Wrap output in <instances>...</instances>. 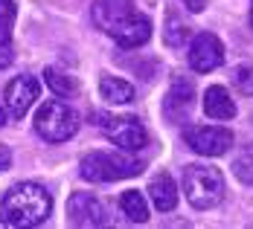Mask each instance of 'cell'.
Here are the masks:
<instances>
[{
    "label": "cell",
    "mask_w": 253,
    "mask_h": 229,
    "mask_svg": "<svg viewBox=\"0 0 253 229\" xmlns=\"http://www.w3.org/2000/svg\"><path fill=\"white\" fill-rule=\"evenodd\" d=\"M44 81H47V87H50L55 96H73V93H79L76 78L61 73V70H55V67H47L44 70Z\"/></svg>",
    "instance_id": "cell-17"
},
{
    "label": "cell",
    "mask_w": 253,
    "mask_h": 229,
    "mask_svg": "<svg viewBox=\"0 0 253 229\" xmlns=\"http://www.w3.org/2000/svg\"><path fill=\"white\" fill-rule=\"evenodd\" d=\"M233 81H236V90L239 93L253 96V64H239L236 73H233Z\"/></svg>",
    "instance_id": "cell-20"
},
{
    "label": "cell",
    "mask_w": 253,
    "mask_h": 229,
    "mask_svg": "<svg viewBox=\"0 0 253 229\" xmlns=\"http://www.w3.org/2000/svg\"><path fill=\"white\" fill-rule=\"evenodd\" d=\"M166 47H183L186 41H189V26L183 24V18L177 15V12H169L166 15Z\"/></svg>",
    "instance_id": "cell-18"
},
{
    "label": "cell",
    "mask_w": 253,
    "mask_h": 229,
    "mask_svg": "<svg viewBox=\"0 0 253 229\" xmlns=\"http://www.w3.org/2000/svg\"><path fill=\"white\" fill-rule=\"evenodd\" d=\"M180 3H183L189 12H195V15H198V12H204V6H207V0H180Z\"/></svg>",
    "instance_id": "cell-22"
},
{
    "label": "cell",
    "mask_w": 253,
    "mask_h": 229,
    "mask_svg": "<svg viewBox=\"0 0 253 229\" xmlns=\"http://www.w3.org/2000/svg\"><path fill=\"white\" fill-rule=\"evenodd\" d=\"M9 165H12V151L6 145H0V171H6Z\"/></svg>",
    "instance_id": "cell-21"
},
{
    "label": "cell",
    "mask_w": 253,
    "mask_h": 229,
    "mask_svg": "<svg viewBox=\"0 0 253 229\" xmlns=\"http://www.w3.org/2000/svg\"><path fill=\"white\" fill-rule=\"evenodd\" d=\"M251 24H253V3H251Z\"/></svg>",
    "instance_id": "cell-24"
},
{
    "label": "cell",
    "mask_w": 253,
    "mask_h": 229,
    "mask_svg": "<svg viewBox=\"0 0 253 229\" xmlns=\"http://www.w3.org/2000/svg\"><path fill=\"white\" fill-rule=\"evenodd\" d=\"M233 174L242 180L245 186H253V145L242 148L233 160Z\"/></svg>",
    "instance_id": "cell-19"
},
{
    "label": "cell",
    "mask_w": 253,
    "mask_h": 229,
    "mask_svg": "<svg viewBox=\"0 0 253 229\" xmlns=\"http://www.w3.org/2000/svg\"><path fill=\"white\" fill-rule=\"evenodd\" d=\"M149 197H152V203L157 212H172L177 206V186L172 174H157V177L149 183Z\"/></svg>",
    "instance_id": "cell-13"
},
{
    "label": "cell",
    "mask_w": 253,
    "mask_h": 229,
    "mask_svg": "<svg viewBox=\"0 0 253 229\" xmlns=\"http://www.w3.org/2000/svg\"><path fill=\"white\" fill-rule=\"evenodd\" d=\"M6 122H9V110H6V107L0 104V128L6 125Z\"/></svg>",
    "instance_id": "cell-23"
},
{
    "label": "cell",
    "mask_w": 253,
    "mask_h": 229,
    "mask_svg": "<svg viewBox=\"0 0 253 229\" xmlns=\"http://www.w3.org/2000/svg\"><path fill=\"white\" fill-rule=\"evenodd\" d=\"M35 131L47 139V142H67L70 136H76L79 131V113L64 102H44L35 113Z\"/></svg>",
    "instance_id": "cell-5"
},
{
    "label": "cell",
    "mask_w": 253,
    "mask_h": 229,
    "mask_svg": "<svg viewBox=\"0 0 253 229\" xmlns=\"http://www.w3.org/2000/svg\"><path fill=\"white\" fill-rule=\"evenodd\" d=\"M183 192L195 209H212L224 200V174L212 165L192 163L183 168Z\"/></svg>",
    "instance_id": "cell-4"
},
{
    "label": "cell",
    "mask_w": 253,
    "mask_h": 229,
    "mask_svg": "<svg viewBox=\"0 0 253 229\" xmlns=\"http://www.w3.org/2000/svg\"><path fill=\"white\" fill-rule=\"evenodd\" d=\"M93 21L126 50L143 47L152 38V21L134 12L131 0H93Z\"/></svg>",
    "instance_id": "cell-1"
},
{
    "label": "cell",
    "mask_w": 253,
    "mask_h": 229,
    "mask_svg": "<svg viewBox=\"0 0 253 229\" xmlns=\"http://www.w3.org/2000/svg\"><path fill=\"white\" fill-rule=\"evenodd\" d=\"M18 18V6L12 0H0V64H9L12 55H9V44H12V26Z\"/></svg>",
    "instance_id": "cell-14"
},
{
    "label": "cell",
    "mask_w": 253,
    "mask_h": 229,
    "mask_svg": "<svg viewBox=\"0 0 253 229\" xmlns=\"http://www.w3.org/2000/svg\"><path fill=\"white\" fill-rule=\"evenodd\" d=\"M99 93H102V99L111 104H128L134 99V87L128 84L126 78H117V76H102Z\"/></svg>",
    "instance_id": "cell-15"
},
{
    "label": "cell",
    "mask_w": 253,
    "mask_h": 229,
    "mask_svg": "<svg viewBox=\"0 0 253 229\" xmlns=\"http://www.w3.org/2000/svg\"><path fill=\"white\" fill-rule=\"evenodd\" d=\"M67 221L73 227H105L108 224V215H105V206H102V200L96 195L76 192L67 200Z\"/></svg>",
    "instance_id": "cell-9"
},
{
    "label": "cell",
    "mask_w": 253,
    "mask_h": 229,
    "mask_svg": "<svg viewBox=\"0 0 253 229\" xmlns=\"http://www.w3.org/2000/svg\"><path fill=\"white\" fill-rule=\"evenodd\" d=\"M38 81L32 76H18L12 78L9 84H6V90H3V99H6V110H9V116H26V110L35 104L38 99Z\"/></svg>",
    "instance_id": "cell-11"
},
{
    "label": "cell",
    "mask_w": 253,
    "mask_h": 229,
    "mask_svg": "<svg viewBox=\"0 0 253 229\" xmlns=\"http://www.w3.org/2000/svg\"><path fill=\"white\" fill-rule=\"evenodd\" d=\"M120 206H123V212L128 215L131 224H146V221H149V203H146L143 192H137V189L123 192V195H120Z\"/></svg>",
    "instance_id": "cell-16"
},
{
    "label": "cell",
    "mask_w": 253,
    "mask_h": 229,
    "mask_svg": "<svg viewBox=\"0 0 253 229\" xmlns=\"http://www.w3.org/2000/svg\"><path fill=\"white\" fill-rule=\"evenodd\" d=\"M204 113L210 116V119H233L236 116V102L230 99V93L224 87H218V84H212V87H207V93H204Z\"/></svg>",
    "instance_id": "cell-12"
},
{
    "label": "cell",
    "mask_w": 253,
    "mask_h": 229,
    "mask_svg": "<svg viewBox=\"0 0 253 229\" xmlns=\"http://www.w3.org/2000/svg\"><path fill=\"white\" fill-rule=\"evenodd\" d=\"M192 102H195V84H192V78L180 76V73L172 76L169 93H166V99H163V113H166V119L183 122V119L189 116V110H192Z\"/></svg>",
    "instance_id": "cell-10"
},
{
    "label": "cell",
    "mask_w": 253,
    "mask_h": 229,
    "mask_svg": "<svg viewBox=\"0 0 253 229\" xmlns=\"http://www.w3.org/2000/svg\"><path fill=\"white\" fill-rule=\"evenodd\" d=\"M143 171V163L128 151H90L82 157L79 174L90 183H114V180L137 177Z\"/></svg>",
    "instance_id": "cell-3"
},
{
    "label": "cell",
    "mask_w": 253,
    "mask_h": 229,
    "mask_svg": "<svg viewBox=\"0 0 253 229\" xmlns=\"http://www.w3.org/2000/svg\"><path fill=\"white\" fill-rule=\"evenodd\" d=\"M189 67L195 73H212L224 64V44L212 35V32H201L192 44H189Z\"/></svg>",
    "instance_id": "cell-8"
},
{
    "label": "cell",
    "mask_w": 253,
    "mask_h": 229,
    "mask_svg": "<svg viewBox=\"0 0 253 229\" xmlns=\"http://www.w3.org/2000/svg\"><path fill=\"white\" fill-rule=\"evenodd\" d=\"M90 119H93V125L99 131H105V136L120 151H140L146 145V128L140 125L134 116H111V113L96 110Z\"/></svg>",
    "instance_id": "cell-6"
},
{
    "label": "cell",
    "mask_w": 253,
    "mask_h": 229,
    "mask_svg": "<svg viewBox=\"0 0 253 229\" xmlns=\"http://www.w3.org/2000/svg\"><path fill=\"white\" fill-rule=\"evenodd\" d=\"M183 142L201 157H221L233 145V133L215 125H189L183 131Z\"/></svg>",
    "instance_id": "cell-7"
},
{
    "label": "cell",
    "mask_w": 253,
    "mask_h": 229,
    "mask_svg": "<svg viewBox=\"0 0 253 229\" xmlns=\"http://www.w3.org/2000/svg\"><path fill=\"white\" fill-rule=\"evenodd\" d=\"M50 212L52 197L38 183H15L0 200V215H3L6 227H38L50 218Z\"/></svg>",
    "instance_id": "cell-2"
}]
</instances>
